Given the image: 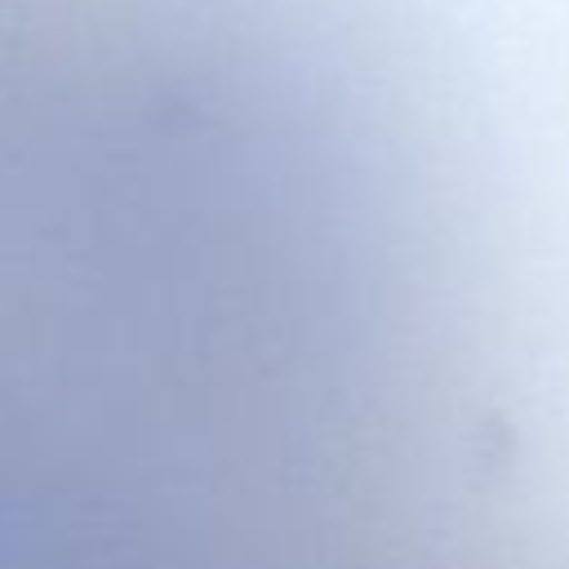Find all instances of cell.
I'll return each instance as SVG.
<instances>
[{"label": "cell", "mask_w": 569, "mask_h": 569, "mask_svg": "<svg viewBox=\"0 0 569 569\" xmlns=\"http://www.w3.org/2000/svg\"><path fill=\"white\" fill-rule=\"evenodd\" d=\"M547 471H569V467H547Z\"/></svg>", "instance_id": "1"}]
</instances>
